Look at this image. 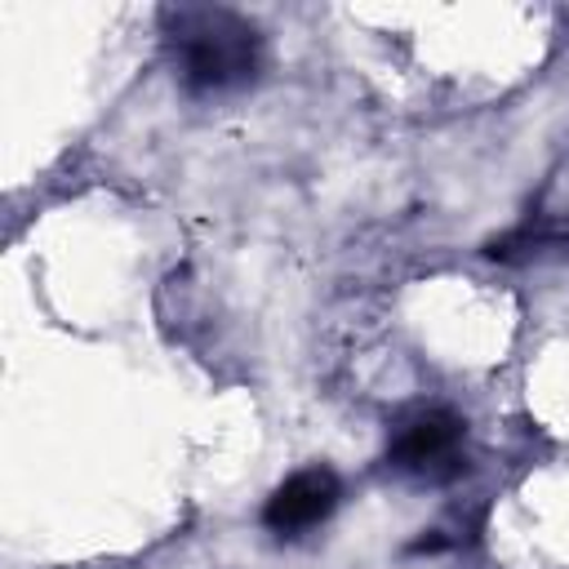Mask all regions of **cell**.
I'll list each match as a JSON object with an SVG mask.
<instances>
[{
	"label": "cell",
	"mask_w": 569,
	"mask_h": 569,
	"mask_svg": "<svg viewBox=\"0 0 569 569\" xmlns=\"http://www.w3.org/2000/svg\"><path fill=\"white\" fill-rule=\"evenodd\" d=\"M187 93H231L262 71V31L236 9L178 4L160 13Z\"/></svg>",
	"instance_id": "1"
},
{
	"label": "cell",
	"mask_w": 569,
	"mask_h": 569,
	"mask_svg": "<svg viewBox=\"0 0 569 569\" xmlns=\"http://www.w3.org/2000/svg\"><path fill=\"white\" fill-rule=\"evenodd\" d=\"M462 440L467 418H458L453 409H427L396 431L387 462L418 480H453L462 471Z\"/></svg>",
	"instance_id": "2"
},
{
	"label": "cell",
	"mask_w": 569,
	"mask_h": 569,
	"mask_svg": "<svg viewBox=\"0 0 569 569\" xmlns=\"http://www.w3.org/2000/svg\"><path fill=\"white\" fill-rule=\"evenodd\" d=\"M342 502V480L329 467H302L284 485L271 489L262 502V525L280 538H298L316 525H325Z\"/></svg>",
	"instance_id": "3"
}]
</instances>
